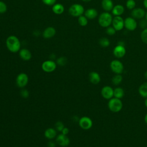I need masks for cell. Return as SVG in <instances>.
I'll return each mask as SVG.
<instances>
[{"label":"cell","instance_id":"cell-5","mask_svg":"<svg viewBox=\"0 0 147 147\" xmlns=\"http://www.w3.org/2000/svg\"><path fill=\"white\" fill-rule=\"evenodd\" d=\"M57 64L52 60H48L44 61L41 64L42 69L48 73L52 72L54 71L56 68Z\"/></svg>","mask_w":147,"mask_h":147},{"label":"cell","instance_id":"cell-11","mask_svg":"<svg viewBox=\"0 0 147 147\" xmlns=\"http://www.w3.org/2000/svg\"><path fill=\"white\" fill-rule=\"evenodd\" d=\"M101 95L105 99H110L114 96V90L110 86H104L101 90Z\"/></svg>","mask_w":147,"mask_h":147},{"label":"cell","instance_id":"cell-3","mask_svg":"<svg viewBox=\"0 0 147 147\" xmlns=\"http://www.w3.org/2000/svg\"><path fill=\"white\" fill-rule=\"evenodd\" d=\"M84 7L79 3L72 4L68 9L69 14L73 17H79L84 13Z\"/></svg>","mask_w":147,"mask_h":147},{"label":"cell","instance_id":"cell-31","mask_svg":"<svg viewBox=\"0 0 147 147\" xmlns=\"http://www.w3.org/2000/svg\"><path fill=\"white\" fill-rule=\"evenodd\" d=\"M7 9L6 4L4 2L0 1V14L5 13L7 11Z\"/></svg>","mask_w":147,"mask_h":147},{"label":"cell","instance_id":"cell-6","mask_svg":"<svg viewBox=\"0 0 147 147\" xmlns=\"http://www.w3.org/2000/svg\"><path fill=\"white\" fill-rule=\"evenodd\" d=\"M28 76L26 74L23 72L20 73L16 77V84L20 88H24L27 85L28 83Z\"/></svg>","mask_w":147,"mask_h":147},{"label":"cell","instance_id":"cell-40","mask_svg":"<svg viewBox=\"0 0 147 147\" xmlns=\"http://www.w3.org/2000/svg\"><path fill=\"white\" fill-rule=\"evenodd\" d=\"M144 120H145V123L147 124V114L145 115V118H144Z\"/></svg>","mask_w":147,"mask_h":147},{"label":"cell","instance_id":"cell-38","mask_svg":"<svg viewBox=\"0 0 147 147\" xmlns=\"http://www.w3.org/2000/svg\"><path fill=\"white\" fill-rule=\"evenodd\" d=\"M56 144L53 141H49L48 143V147H55Z\"/></svg>","mask_w":147,"mask_h":147},{"label":"cell","instance_id":"cell-39","mask_svg":"<svg viewBox=\"0 0 147 147\" xmlns=\"http://www.w3.org/2000/svg\"><path fill=\"white\" fill-rule=\"evenodd\" d=\"M144 5L146 9H147V0H144Z\"/></svg>","mask_w":147,"mask_h":147},{"label":"cell","instance_id":"cell-41","mask_svg":"<svg viewBox=\"0 0 147 147\" xmlns=\"http://www.w3.org/2000/svg\"><path fill=\"white\" fill-rule=\"evenodd\" d=\"M145 106H146V108H147V98H146V99H145Z\"/></svg>","mask_w":147,"mask_h":147},{"label":"cell","instance_id":"cell-15","mask_svg":"<svg viewBox=\"0 0 147 147\" xmlns=\"http://www.w3.org/2000/svg\"><path fill=\"white\" fill-rule=\"evenodd\" d=\"M145 11L142 8H134L133 9L131 13V15L133 18L136 19H141L145 16Z\"/></svg>","mask_w":147,"mask_h":147},{"label":"cell","instance_id":"cell-34","mask_svg":"<svg viewBox=\"0 0 147 147\" xmlns=\"http://www.w3.org/2000/svg\"><path fill=\"white\" fill-rule=\"evenodd\" d=\"M20 95L24 98H28L29 96V92L26 89H22L20 91Z\"/></svg>","mask_w":147,"mask_h":147},{"label":"cell","instance_id":"cell-29","mask_svg":"<svg viewBox=\"0 0 147 147\" xmlns=\"http://www.w3.org/2000/svg\"><path fill=\"white\" fill-rule=\"evenodd\" d=\"M126 6L128 9L132 10L134 9L136 6V2L134 0H127L126 3Z\"/></svg>","mask_w":147,"mask_h":147},{"label":"cell","instance_id":"cell-30","mask_svg":"<svg viewBox=\"0 0 147 147\" xmlns=\"http://www.w3.org/2000/svg\"><path fill=\"white\" fill-rule=\"evenodd\" d=\"M141 38L143 42L147 44V28L142 31L141 33Z\"/></svg>","mask_w":147,"mask_h":147},{"label":"cell","instance_id":"cell-4","mask_svg":"<svg viewBox=\"0 0 147 147\" xmlns=\"http://www.w3.org/2000/svg\"><path fill=\"white\" fill-rule=\"evenodd\" d=\"M122 106V102L120 99L116 98H111L108 103V107L109 110L114 113H117L121 111Z\"/></svg>","mask_w":147,"mask_h":147},{"label":"cell","instance_id":"cell-13","mask_svg":"<svg viewBox=\"0 0 147 147\" xmlns=\"http://www.w3.org/2000/svg\"><path fill=\"white\" fill-rule=\"evenodd\" d=\"M126 53V49L124 45L118 44L113 49V54L117 58L123 57Z\"/></svg>","mask_w":147,"mask_h":147},{"label":"cell","instance_id":"cell-35","mask_svg":"<svg viewBox=\"0 0 147 147\" xmlns=\"http://www.w3.org/2000/svg\"><path fill=\"white\" fill-rule=\"evenodd\" d=\"M42 3L47 6H53L56 3V0H41Z\"/></svg>","mask_w":147,"mask_h":147},{"label":"cell","instance_id":"cell-33","mask_svg":"<svg viewBox=\"0 0 147 147\" xmlns=\"http://www.w3.org/2000/svg\"><path fill=\"white\" fill-rule=\"evenodd\" d=\"M115 32H116V30L112 26H108L107 28H106V33L109 35V36H112V35H114L115 33Z\"/></svg>","mask_w":147,"mask_h":147},{"label":"cell","instance_id":"cell-2","mask_svg":"<svg viewBox=\"0 0 147 147\" xmlns=\"http://www.w3.org/2000/svg\"><path fill=\"white\" fill-rule=\"evenodd\" d=\"M112 16L108 12L105 11L100 14L98 18V23L103 28H107L112 23Z\"/></svg>","mask_w":147,"mask_h":147},{"label":"cell","instance_id":"cell-1","mask_svg":"<svg viewBox=\"0 0 147 147\" xmlns=\"http://www.w3.org/2000/svg\"><path fill=\"white\" fill-rule=\"evenodd\" d=\"M6 46L10 52L16 53L21 49V42L17 36L10 35L6 40Z\"/></svg>","mask_w":147,"mask_h":147},{"label":"cell","instance_id":"cell-19","mask_svg":"<svg viewBox=\"0 0 147 147\" xmlns=\"http://www.w3.org/2000/svg\"><path fill=\"white\" fill-rule=\"evenodd\" d=\"M101 6L103 9L107 12L112 10L114 7L113 2L111 0H102Z\"/></svg>","mask_w":147,"mask_h":147},{"label":"cell","instance_id":"cell-7","mask_svg":"<svg viewBox=\"0 0 147 147\" xmlns=\"http://www.w3.org/2000/svg\"><path fill=\"white\" fill-rule=\"evenodd\" d=\"M110 68L111 71L116 74H121L123 71V64L118 60H114L110 63Z\"/></svg>","mask_w":147,"mask_h":147},{"label":"cell","instance_id":"cell-8","mask_svg":"<svg viewBox=\"0 0 147 147\" xmlns=\"http://www.w3.org/2000/svg\"><path fill=\"white\" fill-rule=\"evenodd\" d=\"M78 122L79 126L84 130L90 129L92 126V121L91 119L86 116L81 117L79 119Z\"/></svg>","mask_w":147,"mask_h":147},{"label":"cell","instance_id":"cell-20","mask_svg":"<svg viewBox=\"0 0 147 147\" xmlns=\"http://www.w3.org/2000/svg\"><path fill=\"white\" fill-rule=\"evenodd\" d=\"M57 135V130L52 127H49L47 129L44 131V136L49 139L52 140Z\"/></svg>","mask_w":147,"mask_h":147},{"label":"cell","instance_id":"cell-14","mask_svg":"<svg viewBox=\"0 0 147 147\" xmlns=\"http://www.w3.org/2000/svg\"><path fill=\"white\" fill-rule=\"evenodd\" d=\"M56 33V30L55 28L52 26H48L42 32V37L46 39L51 38L55 36Z\"/></svg>","mask_w":147,"mask_h":147},{"label":"cell","instance_id":"cell-22","mask_svg":"<svg viewBox=\"0 0 147 147\" xmlns=\"http://www.w3.org/2000/svg\"><path fill=\"white\" fill-rule=\"evenodd\" d=\"M112 13L115 16H121L124 12V7L121 5H117L113 7L112 9Z\"/></svg>","mask_w":147,"mask_h":147},{"label":"cell","instance_id":"cell-43","mask_svg":"<svg viewBox=\"0 0 147 147\" xmlns=\"http://www.w3.org/2000/svg\"><path fill=\"white\" fill-rule=\"evenodd\" d=\"M82 1H83V2H90V1H91V0H82Z\"/></svg>","mask_w":147,"mask_h":147},{"label":"cell","instance_id":"cell-25","mask_svg":"<svg viewBox=\"0 0 147 147\" xmlns=\"http://www.w3.org/2000/svg\"><path fill=\"white\" fill-rule=\"evenodd\" d=\"M122 76L120 74H117L116 75L114 76L112 78V83L114 85L117 86L122 81Z\"/></svg>","mask_w":147,"mask_h":147},{"label":"cell","instance_id":"cell-26","mask_svg":"<svg viewBox=\"0 0 147 147\" xmlns=\"http://www.w3.org/2000/svg\"><path fill=\"white\" fill-rule=\"evenodd\" d=\"M78 22L79 24L82 26H85L88 24V19L85 16L82 15L78 17Z\"/></svg>","mask_w":147,"mask_h":147},{"label":"cell","instance_id":"cell-21","mask_svg":"<svg viewBox=\"0 0 147 147\" xmlns=\"http://www.w3.org/2000/svg\"><path fill=\"white\" fill-rule=\"evenodd\" d=\"M52 10L55 14L60 15L63 13L64 11V7L61 3H56L52 6Z\"/></svg>","mask_w":147,"mask_h":147},{"label":"cell","instance_id":"cell-36","mask_svg":"<svg viewBox=\"0 0 147 147\" xmlns=\"http://www.w3.org/2000/svg\"><path fill=\"white\" fill-rule=\"evenodd\" d=\"M140 26L141 27V28H144V29L146 28L147 21L146 20H141L140 22Z\"/></svg>","mask_w":147,"mask_h":147},{"label":"cell","instance_id":"cell-28","mask_svg":"<svg viewBox=\"0 0 147 147\" xmlns=\"http://www.w3.org/2000/svg\"><path fill=\"white\" fill-rule=\"evenodd\" d=\"M67 61V59L65 57L61 56L56 59V63L57 64H58L60 66H64L66 64Z\"/></svg>","mask_w":147,"mask_h":147},{"label":"cell","instance_id":"cell-42","mask_svg":"<svg viewBox=\"0 0 147 147\" xmlns=\"http://www.w3.org/2000/svg\"><path fill=\"white\" fill-rule=\"evenodd\" d=\"M144 76H145V78H146V79H147V71L145 72Z\"/></svg>","mask_w":147,"mask_h":147},{"label":"cell","instance_id":"cell-44","mask_svg":"<svg viewBox=\"0 0 147 147\" xmlns=\"http://www.w3.org/2000/svg\"><path fill=\"white\" fill-rule=\"evenodd\" d=\"M145 18H146V20L147 21V12L145 13Z\"/></svg>","mask_w":147,"mask_h":147},{"label":"cell","instance_id":"cell-18","mask_svg":"<svg viewBox=\"0 0 147 147\" xmlns=\"http://www.w3.org/2000/svg\"><path fill=\"white\" fill-rule=\"evenodd\" d=\"M84 16L87 19L93 20L95 18L98 16V11L94 8H89L84 11Z\"/></svg>","mask_w":147,"mask_h":147},{"label":"cell","instance_id":"cell-17","mask_svg":"<svg viewBox=\"0 0 147 147\" xmlns=\"http://www.w3.org/2000/svg\"><path fill=\"white\" fill-rule=\"evenodd\" d=\"M88 78L90 82L94 84H97L100 81V77L99 74L95 71H92L89 74Z\"/></svg>","mask_w":147,"mask_h":147},{"label":"cell","instance_id":"cell-10","mask_svg":"<svg viewBox=\"0 0 147 147\" xmlns=\"http://www.w3.org/2000/svg\"><path fill=\"white\" fill-rule=\"evenodd\" d=\"M113 27L116 31L122 30L124 27V20L121 16H115L113 18L112 21Z\"/></svg>","mask_w":147,"mask_h":147},{"label":"cell","instance_id":"cell-27","mask_svg":"<svg viewBox=\"0 0 147 147\" xmlns=\"http://www.w3.org/2000/svg\"><path fill=\"white\" fill-rule=\"evenodd\" d=\"M99 44L102 47L106 48V47H107L109 46L110 42L109 40L107 38L103 37V38H100V40H99Z\"/></svg>","mask_w":147,"mask_h":147},{"label":"cell","instance_id":"cell-24","mask_svg":"<svg viewBox=\"0 0 147 147\" xmlns=\"http://www.w3.org/2000/svg\"><path fill=\"white\" fill-rule=\"evenodd\" d=\"M138 92L141 96L144 98H147V86L145 83L140 86L138 88Z\"/></svg>","mask_w":147,"mask_h":147},{"label":"cell","instance_id":"cell-9","mask_svg":"<svg viewBox=\"0 0 147 147\" xmlns=\"http://www.w3.org/2000/svg\"><path fill=\"white\" fill-rule=\"evenodd\" d=\"M124 26L130 31L134 30L137 26V23L135 18L133 17H127L124 20Z\"/></svg>","mask_w":147,"mask_h":147},{"label":"cell","instance_id":"cell-32","mask_svg":"<svg viewBox=\"0 0 147 147\" xmlns=\"http://www.w3.org/2000/svg\"><path fill=\"white\" fill-rule=\"evenodd\" d=\"M64 127V124L61 121H57L55 123V128H56V130L57 131H61V130H63V129Z\"/></svg>","mask_w":147,"mask_h":147},{"label":"cell","instance_id":"cell-37","mask_svg":"<svg viewBox=\"0 0 147 147\" xmlns=\"http://www.w3.org/2000/svg\"><path fill=\"white\" fill-rule=\"evenodd\" d=\"M61 134H64V135H67V134H68V133H69V129H68V128L64 127L63 129V130H61Z\"/></svg>","mask_w":147,"mask_h":147},{"label":"cell","instance_id":"cell-23","mask_svg":"<svg viewBox=\"0 0 147 147\" xmlns=\"http://www.w3.org/2000/svg\"><path fill=\"white\" fill-rule=\"evenodd\" d=\"M124 96V91L121 87H117L114 90V98L121 99Z\"/></svg>","mask_w":147,"mask_h":147},{"label":"cell","instance_id":"cell-12","mask_svg":"<svg viewBox=\"0 0 147 147\" xmlns=\"http://www.w3.org/2000/svg\"><path fill=\"white\" fill-rule=\"evenodd\" d=\"M56 142L61 146L65 147L67 146L70 144V140L66 135H64L63 134H60L57 136L56 139Z\"/></svg>","mask_w":147,"mask_h":147},{"label":"cell","instance_id":"cell-16","mask_svg":"<svg viewBox=\"0 0 147 147\" xmlns=\"http://www.w3.org/2000/svg\"><path fill=\"white\" fill-rule=\"evenodd\" d=\"M19 56L20 58L24 61H28L32 58L30 51L26 48L21 49L19 51Z\"/></svg>","mask_w":147,"mask_h":147}]
</instances>
